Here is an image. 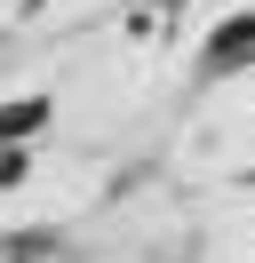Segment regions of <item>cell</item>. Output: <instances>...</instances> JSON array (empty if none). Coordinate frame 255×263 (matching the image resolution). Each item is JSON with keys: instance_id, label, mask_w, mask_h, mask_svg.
I'll use <instances>...</instances> for the list:
<instances>
[{"instance_id": "7a4b0ae2", "label": "cell", "mask_w": 255, "mask_h": 263, "mask_svg": "<svg viewBox=\"0 0 255 263\" xmlns=\"http://www.w3.org/2000/svg\"><path fill=\"white\" fill-rule=\"evenodd\" d=\"M48 128V96H8L0 104V144H32Z\"/></svg>"}, {"instance_id": "277c9868", "label": "cell", "mask_w": 255, "mask_h": 263, "mask_svg": "<svg viewBox=\"0 0 255 263\" xmlns=\"http://www.w3.org/2000/svg\"><path fill=\"white\" fill-rule=\"evenodd\" d=\"M16 176H24V152L8 144V152H0V183H16Z\"/></svg>"}, {"instance_id": "3957f363", "label": "cell", "mask_w": 255, "mask_h": 263, "mask_svg": "<svg viewBox=\"0 0 255 263\" xmlns=\"http://www.w3.org/2000/svg\"><path fill=\"white\" fill-rule=\"evenodd\" d=\"M0 263H56V231H16V239H0Z\"/></svg>"}, {"instance_id": "6da1fadb", "label": "cell", "mask_w": 255, "mask_h": 263, "mask_svg": "<svg viewBox=\"0 0 255 263\" xmlns=\"http://www.w3.org/2000/svg\"><path fill=\"white\" fill-rule=\"evenodd\" d=\"M239 64H255V8L207 32V72H239Z\"/></svg>"}, {"instance_id": "5b68a950", "label": "cell", "mask_w": 255, "mask_h": 263, "mask_svg": "<svg viewBox=\"0 0 255 263\" xmlns=\"http://www.w3.org/2000/svg\"><path fill=\"white\" fill-rule=\"evenodd\" d=\"M247 192H255V176H247Z\"/></svg>"}]
</instances>
